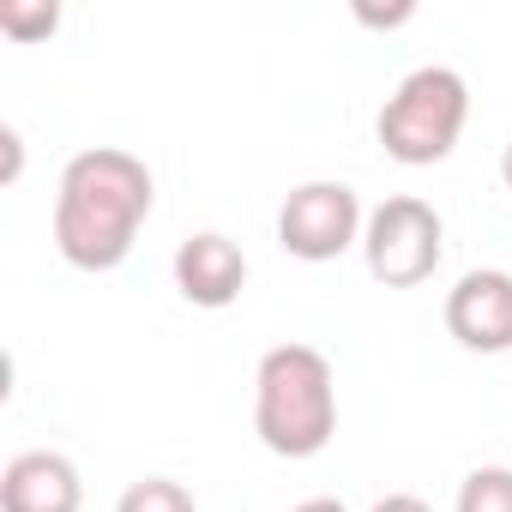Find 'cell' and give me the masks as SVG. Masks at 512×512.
Wrapping results in <instances>:
<instances>
[{
	"mask_svg": "<svg viewBox=\"0 0 512 512\" xmlns=\"http://www.w3.org/2000/svg\"><path fill=\"white\" fill-rule=\"evenodd\" d=\"M470 121V85L464 73L452 67H416L380 109V145L386 157L410 163V169H428V163H446L458 133Z\"/></svg>",
	"mask_w": 512,
	"mask_h": 512,
	"instance_id": "3",
	"label": "cell"
},
{
	"mask_svg": "<svg viewBox=\"0 0 512 512\" xmlns=\"http://www.w3.org/2000/svg\"><path fill=\"white\" fill-rule=\"evenodd\" d=\"M446 332L476 356L512 350V272H464L446 290Z\"/></svg>",
	"mask_w": 512,
	"mask_h": 512,
	"instance_id": "6",
	"label": "cell"
},
{
	"mask_svg": "<svg viewBox=\"0 0 512 512\" xmlns=\"http://www.w3.org/2000/svg\"><path fill=\"white\" fill-rule=\"evenodd\" d=\"M446 253V223L428 199L416 193H392L386 205L368 211V229H362V260L374 272V284L386 290H416L434 278Z\"/></svg>",
	"mask_w": 512,
	"mask_h": 512,
	"instance_id": "4",
	"label": "cell"
},
{
	"mask_svg": "<svg viewBox=\"0 0 512 512\" xmlns=\"http://www.w3.org/2000/svg\"><path fill=\"white\" fill-rule=\"evenodd\" d=\"M410 13H416V7H392V13H374V7H356V19H362V25H386V31H392V25H404Z\"/></svg>",
	"mask_w": 512,
	"mask_h": 512,
	"instance_id": "12",
	"label": "cell"
},
{
	"mask_svg": "<svg viewBox=\"0 0 512 512\" xmlns=\"http://www.w3.org/2000/svg\"><path fill=\"white\" fill-rule=\"evenodd\" d=\"M61 25V7H25V0H0V31L7 37H19V43H37V37H49Z\"/></svg>",
	"mask_w": 512,
	"mask_h": 512,
	"instance_id": "11",
	"label": "cell"
},
{
	"mask_svg": "<svg viewBox=\"0 0 512 512\" xmlns=\"http://www.w3.org/2000/svg\"><path fill=\"white\" fill-rule=\"evenodd\" d=\"M374 512H434V506H428V500H416V494H386Z\"/></svg>",
	"mask_w": 512,
	"mask_h": 512,
	"instance_id": "13",
	"label": "cell"
},
{
	"mask_svg": "<svg viewBox=\"0 0 512 512\" xmlns=\"http://www.w3.org/2000/svg\"><path fill=\"white\" fill-rule=\"evenodd\" d=\"M151 169L121 151V145H91L61 169V193H55V247L61 260L79 272H115L139 223L151 217Z\"/></svg>",
	"mask_w": 512,
	"mask_h": 512,
	"instance_id": "1",
	"label": "cell"
},
{
	"mask_svg": "<svg viewBox=\"0 0 512 512\" xmlns=\"http://www.w3.org/2000/svg\"><path fill=\"white\" fill-rule=\"evenodd\" d=\"M247 284V260H241V247L217 229L205 235H187L175 247V290L193 302V308H229Z\"/></svg>",
	"mask_w": 512,
	"mask_h": 512,
	"instance_id": "8",
	"label": "cell"
},
{
	"mask_svg": "<svg viewBox=\"0 0 512 512\" xmlns=\"http://www.w3.org/2000/svg\"><path fill=\"white\" fill-rule=\"evenodd\" d=\"M458 512H512V470L482 464L458 482Z\"/></svg>",
	"mask_w": 512,
	"mask_h": 512,
	"instance_id": "9",
	"label": "cell"
},
{
	"mask_svg": "<svg viewBox=\"0 0 512 512\" xmlns=\"http://www.w3.org/2000/svg\"><path fill=\"white\" fill-rule=\"evenodd\" d=\"M85 482L79 464L61 452H19L0 470V512H79Z\"/></svg>",
	"mask_w": 512,
	"mask_h": 512,
	"instance_id": "7",
	"label": "cell"
},
{
	"mask_svg": "<svg viewBox=\"0 0 512 512\" xmlns=\"http://www.w3.org/2000/svg\"><path fill=\"white\" fill-rule=\"evenodd\" d=\"M253 434L278 458H314L338 434V380L314 344H278L253 374Z\"/></svg>",
	"mask_w": 512,
	"mask_h": 512,
	"instance_id": "2",
	"label": "cell"
},
{
	"mask_svg": "<svg viewBox=\"0 0 512 512\" xmlns=\"http://www.w3.org/2000/svg\"><path fill=\"white\" fill-rule=\"evenodd\" d=\"M362 229H368L362 199H356V187H344V181H302V187L284 199V211H278V241H284V253H296V260H308V266L338 260L344 247L362 241Z\"/></svg>",
	"mask_w": 512,
	"mask_h": 512,
	"instance_id": "5",
	"label": "cell"
},
{
	"mask_svg": "<svg viewBox=\"0 0 512 512\" xmlns=\"http://www.w3.org/2000/svg\"><path fill=\"white\" fill-rule=\"evenodd\" d=\"M290 512H350V506L332 500V494H314V500H302V506H290Z\"/></svg>",
	"mask_w": 512,
	"mask_h": 512,
	"instance_id": "14",
	"label": "cell"
},
{
	"mask_svg": "<svg viewBox=\"0 0 512 512\" xmlns=\"http://www.w3.org/2000/svg\"><path fill=\"white\" fill-rule=\"evenodd\" d=\"M500 181L512 187V139H506V151H500Z\"/></svg>",
	"mask_w": 512,
	"mask_h": 512,
	"instance_id": "15",
	"label": "cell"
},
{
	"mask_svg": "<svg viewBox=\"0 0 512 512\" xmlns=\"http://www.w3.org/2000/svg\"><path fill=\"white\" fill-rule=\"evenodd\" d=\"M115 512H199V506H193V494H187L181 482L145 476V482H133V488L115 500Z\"/></svg>",
	"mask_w": 512,
	"mask_h": 512,
	"instance_id": "10",
	"label": "cell"
}]
</instances>
